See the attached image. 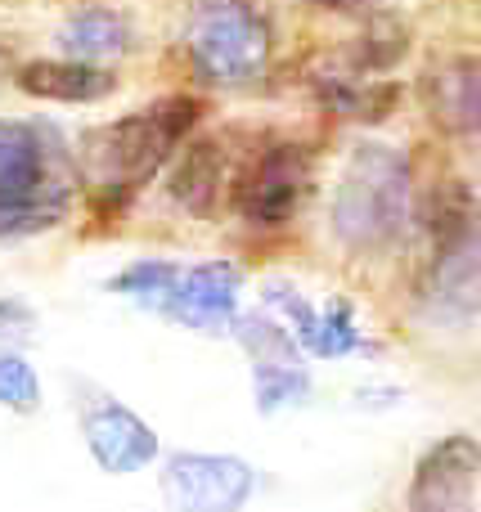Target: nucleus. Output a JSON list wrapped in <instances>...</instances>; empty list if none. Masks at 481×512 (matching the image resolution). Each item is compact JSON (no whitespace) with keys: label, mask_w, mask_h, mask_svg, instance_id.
Here are the masks:
<instances>
[{"label":"nucleus","mask_w":481,"mask_h":512,"mask_svg":"<svg viewBox=\"0 0 481 512\" xmlns=\"http://www.w3.org/2000/svg\"><path fill=\"white\" fill-rule=\"evenodd\" d=\"M311 86L329 113L351 122H383L396 104V86H369L360 72H320L311 77Z\"/></svg>","instance_id":"16"},{"label":"nucleus","mask_w":481,"mask_h":512,"mask_svg":"<svg viewBox=\"0 0 481 512\" xmlns=\"http://www.w3.org/2000/svg\"><path fill=\"white\" fill-rule=\"evenodd\" d=\"M266 301L275 310H284L297 351H311V355H320V360H338V355H351L365 346V337H360V328H356V315H351V306L342 297H333L329 306H311L297 288L270 283Z\"/></svg>","instance_id":"11"},{"label":"nucleus","mask_w":481,"mask_h":512,"mask_svg":"<svg viewBox=\"0 0 481 512\" xmlns=\"http://www.w3.org/2000/svg\"><path fill=\"white\" fill-rule=\"evenodd\" d=\"M18 328H32V310L0 297V333H18Z\"/></svg>","instance_id":"21"},{"label":"nucleus","mask_w":481,"mask_h":512,"mask_svg":"<svg viewBox=\"0 0 481 512\" xmlns=\"http://www.w3.org/2000/svg\"><path fill=\"white\" fill-rule=\"evenodd\" d=\"M59 45L68 50V59L95 63L99 68L104 59H117V54L131 50V23H126L117 9L90 5V9H77V14L59 27Z\"/></svg>","instance_id":"15"},{"label":"nucleus","mask_w":481,"mask_h":512,"mask_svg":"<svg viewBox=\"0 0 481 512\" xmlns=\"http://www.w3.org/2000/svg\"><path fill=\"white\" fill-rule=\"evenodd\" d=\"M257 490V472L234 454H176L162 468V495L176 512H239Z\"/></svg>","instance_id":"7"},{"label":"nucleus","mask_w":481,"mask_h":512,"mask_svg":"<svg viewBox=\"0 0 481 512\" xmlns=\"http://www.w3.org/2000/svg\"><path fill=\"white\" fill-rule=\"evenodd\" d=\"M320 9H333V14H365V9H374L378 0H315Z\"/></svg>","instance_id":"22"},{"label":"nucleus","mask_w":481,"mask_h":512,"mask_svg":"<svg viewBox=\"0 0 481 512\" xmlns=\"http://www.w3.org/2000/svg\"><path fill=\"white\" fill-rule=\"evenodd\" d=\"M423 104L437 131L459 135V140H477L481 135V59L473 54H455L441 68L428 72L423 81Z\"/></svg>","instance_id":"12"},{"label":"nucleus","mask_w":481,"mask_h":512,"mask_svg":"<svg viewBox=\"0 0 481 512\" xmlns=\"http://www.w3.org/2000/svg\"><path fill=\"white\" fill-rule=\"evenodd\" d=\"M189 59L212 86H248L270 63V27L248 0H203L189 23Z\"/></svg>","instance_id":"4"},{"label":"nucleus","mask_w":481,"mask_h":512,"mask_svg":"<svg viewBox=\"0 0 481 512\" xmlns=\"http://www.w3.org/2000/svg\"><path fill=\"white\" fill-rule=\"evenodd\" d=\"M311 194V149L306 144H270L234 180V207L252 225H284Z\"/></svg>","instance_id":"5"},{"label":"nucleus","mask_w":481,"mask_h":512,"mask_svg":"<svg viewBox=\"0 0 481 512\" xmlns=\"http://www.w3.org/2000/svg\"><path fill=\"white\" fill-rule=\"evenodd\" d=\"M234 333L239 342L252 351V360H284V364H297V342L288 328H279L275 319L266 315H248V319H234Z\"/></svg>","instance_id":"18"},{"label":"nucleus","mask_w":481,"mask_h":512,"mask_svg":"<svg viewBox=\"0 0 481 512\" xmlns=\"http://www.w3.org/2000/svg\"><path fill=\"white\" fill-rule=\"evenodd\" d=\"M203 117V104L189 95H167L149 104L144 113H131L122 122H108L81 140V171H86L95 203H131L135 189H144L167 158L180 149L194 122Z\"/></svg>","instance_id":"1"},{"label":"nucleus","mask_w":481,"mask_h":512,"mask_svg":"<svg viewBox=\"0 0 481 512\" xmlns=\"http://www.w3.org/2000/svg\"><path fill=\"white\" fill-rule=\"evenodd\" d=\"M311 396V378L302 364L284 360H261L257 364V409L261 414H279L288 405H302Z\"/></svg>","instance_id":"17"},{"label":"nucleus","mask_w":481,"mask_h":512,"mask_svg":"<svg viewBox=\"0 0 481 512\" xmlns=\"http://www.w3.org/2000/svg\"><path fill=\"white\" fill-rule=\"evenodd\" d=\"M423 310L437 324H468V319L481 315V198L464 230L432 243Z\"/></svg>","instance_id":"6"},{"label":"nucleus","mask_w":481,"mask_h":512,"mask_svg":"<svg viewBox=\"0 0 481 512\" xmlns=\"http://www.w3.org/2000/svg\"><path fill=\"white\" fill-rule=\"evenodd\" d=\"M176 274H180V265H171V261H140L131 270H122L117 279H108V288L126 292V297H140L144 306H158L167 297V288L176 283Z\"/></svg>","instance_id":"19"},{"label":"nucleus","mask_w":481,"mask_h":512,"mask_svg":"<svg viewBox=\"0 0 481 512\" xmlns=\"http://www.w3.org/2000/svg\"><path fill=\"white\" fill-rule=\"evenodd\" d=\"M477 468L481 445L473 436H441L414 463L405 512H477Z\"/></svg>","instance_id":"8"},{"label":"nucleus","mask_w":481,"mask_h":512,"mask_svg":"<svg viewBox=\"0 0 481 512\" xmlns=\"http://www.w3.org/2000/svg\"><path fill=\"white\" fill-rule=\"evenodd\" d=\"M72 194L77 176L54 131L36 122H0V239L59 225Z\"/></svg>","instance_id":"2"},{"label":"nucleus","mask_w":481,"mask_h":512,"mask_svg":"<svg viewBox=\"0 0 481 512\" xmlns=\"http://www.w3.org/2000/svg\"><path fill=\"white\" fill-rule=\"evenodd\" d=\"M410 216V162L387 144H360L333 194V230L347 248H387Z\"/></svg>","instance_id":"3"},{"label":"nucleus","mask_w":481,"mask_h":512,"mask_svg":"<svg viewBox=\"0 0 481 512\" xmlns=\"http://www.w3.org/2000/svg\"><path fill=\"white\" fill-rule=\"evenodd\" d=\"M18 90L36 99H54V104H95V99L113 95L117 77L95 63L77 59H32L18 68Z\"/></svg>","instance_id":"13"},{"label":"nucleus","mask_w":481,"mask_h":512,"mask_svg":"<svg viewBox=\"0 0 481 512\" xmlns=\"http://www.w3.org/2000/svg\"><path fill=\"white\" fill-rule=\"evenodd\" d=\"M0 405L14 414H32L41 405V378L23 355H0Z\"/></svg>","instance_id":"20"},{"label":"nucleus","mask_w":481,"mask_h":512,"mask_svg":"<svg viewBox=\"0 0 481 512\" xmlns=\"http://www.w3.org/2000/svg\"><path fill=\"white\" fill-rule=\"evenodd\" d=\"M81 436H86L90 454L104 472L126 477V472H144L158 459V436L144 423L135 409L117 405V400H95V405L81 414Z\"/></svg>","instance_id":"10"},{"label":"nucleus","mask_w":481,"mask_h":512,"mask_svg":"<svg viewBox=\"0 0 481 512\" xmlns=\"http://www.w3.org/2000/svg\"><path fill=\"white\" fill-rule=\"evenodd\" d=\"M158 310L198 333H225L239 319V270L230 261H203L194 270H180Z\"/></svg>","instance_id":"9"},{"label":"nucleus","mask_w":481,"mask_h":512,"mask_svg":"<svg viewBox=\"0 0 481 512\" xmlns=\"http://www.w3.org/2000/svg\"><path fill=\"white\" fill-rule=\"evenodd\" d=\"M221 185H225V149L221 140H198L185 149V158L176 162L167 189L176 198V207H185L189 216H212L221 203Z\"/></svg>","instance_id":"14"}]
</instances>
